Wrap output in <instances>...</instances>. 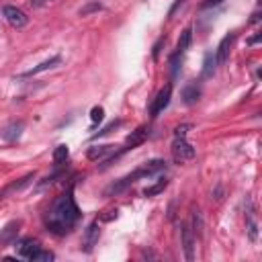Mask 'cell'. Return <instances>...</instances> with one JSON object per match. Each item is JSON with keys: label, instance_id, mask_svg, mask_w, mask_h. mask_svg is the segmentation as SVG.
I'll return each instance as SVG.
<instances>
[{"label": "cell", "instance_id": "obj_27", "mask_svg": "<svg viewBox=\"0 0 262 262\" xmlns=\"http://www.w3.org/2000/svg\"><path fill=\"white\" fill-rule=\"evenodd\" d=\"M184 3H186V0H176V3L170 7V11H168V17H174V13H176V11H178V9H180Z\"/></svg>", "mask_w": 262, "mask_h": 262}, {"label": "cell", "instance_id": "obj_29", "mask_svg": "<svg viewBox=\"0 0 262 262\" xmlns=\"http://www.w3.org/2000/svg\"><path fill=\"white\" fill-rule=\"evenodd\" d=\"M49 3H51V0H31V7L33 9H39V7H45Z\"/></svg>", "mask_w": 262, "mask_h": 262}, {"label": "cell", "instance_id": "obj_20", "mask_svg": "<svg viewBox=\"0 0 262 262\" xmlns=\"http://www.w3.org/2000/svg\"><path fill=\"white\" fill-rule=\"evenodd\" d=\"M166 186H168V180H166V178H162V180H158L156 184L146 186V188H144V196H156V194H160Z\"/></svg>", "mask_w": 262, "mask_h": 262}, {"label": "cell", "instance_id": "obj_13", "mask_svg": "<svg viewBox=\"0 0 262 262\" xmlns=\"http://www.w3.org/2000/svg\"><path fill=\"white\" fill-rule=\"evenodd\" d=\"M33 180H35V174H27V176H23L21 180H15V182H11V184H7L3 190H0V199H7L9 194H13V192H19V190H23L27 184H31Z\"/></svg>", "mask_w": 262, "mask_h": 262}, {"label": "cell", "instance_id": "obj_18", "mask_svg": "<svg viewBox=\"0 0 262 262\" xmlns=\"http://www.w3.org/2000/svg\"><path fill=\"white\" fill-rule=\"evenodd\" d=\"M215 66H217V59H215V51H209L205 55V63H203V78H211L215 74Z\"/></svg>", "mask_w": 262, "mask_h": 262}, {"label": "cell", "instance_id": "obj_5", "mask_svg": "<svg viewBox=\"0 0 262 262\" xmlns=\"http://www.w3.org/2000/svg\"><path fill=\"white\" fill-rule=\"evenodd\" d=\"M3 17L7 19V23L11 25V27H15V29H23L27 23H29V17L25 15V11H21V9H17V7H5L3 9Z\"/></svg>", "mask_w": 262, "mask_h": 262}, {"label": "cell", "instance_id": "obj_1", "mask_svg": "<svg viewBox=\"0 0 262 262\" xmlns=\"http://www.w3.org/2000/svg\"><path fill=\"white\" fill-rule=\"evenodd\" d=\"M80 209L76 205V199H74V190L72 186L61 192L57 199L53 201L51 209L47 211L45 215V225L51 234L55 236H66V234H70L72 229L76 227L78 219H80Z\"/></svg>", "mask_w": 262, "mask_h": 262}, {"label": "cell", "instance_id": "obj_2", "mask_svg": "<svg viewBox=\"0 0 262 262\" xmlns=\"http://www.w3.org/2000/svg\"><path fill=\"white\" fill-rule=\"evenodd\" d=\"M164 168H166V162H164V160H152V162L144 164L142 168L134 170L131 174H127V176H123L121 180H117L115 184H111V186L107 188V192H105V194H107V196H111V194H117V192L125 190L127 186H131L134 182H138L140 178H144V176H154V174L162 172Z\"/></svg>", "mask_w": 262, "mask_h": 262}, {"label": "cell", "instance_id": "obj_6", "mask_svg": "<svg viewBox=\"0 0 262 262\" xmlns=\"http://www.w3.org/2000/svg\"><path fill=\"white\" fill-rule=\"evenodd\" d=\"M17 246V254L21 256V258H25V260H31L33 256H35V252L41 248V244L37 242V240H33V238H25V240H21V242H15Z\"/></svg>", "mask_w": 262, "mask_h": 262}, {"label": "cell", "instance_id": "obj_8", "mask_svg": "<svg viewBox=\"0 0 262 262\" xmlns=\"http://www.w3.org/2000/svg\"><path fill=\"white\" fill-rule=\"evenodd\" d=\"M19 229H21V221H9L3 229H0V244L3 246H9V244H15L17 242V236H19Z\"/></svg>", "mask_w": 262, "mask_h": 262}, {"label": "cell", "instance_id": "obj_31", "mask_svg": "<svg viewBox=\"0 0 262 262\" xmlns=\"http://www.w3.org/2000/svg\"><path fill=\"white\" fill-rule=\"evenodd\" d=\"M258 41H260V35H256V37H252V39H250L248 43H250V45H254V43H258Z\"/></svg>", "mask_w": 262, "mask_h": 262}, {"label": "cell", "instance_id": "obj_30", "mask_svg": "<svg viewBox=\"0 0 262 262\" xmlns=\"http://www.w3.org/2000/svg\"><path fill=\"white\" fill-rule=\"evenodd\" d=\"M164 43V39H160L158 43H156V47H154V57H158V51H160V45Z\"/></svg>", "mask_w": 262, "mask_h": 262}, {"label": "cell", "instance_id": "obj_7", "mask_svg": "<svg viewBox=\"0 0 262 262\" xmlns=\"http://www.w3.org/2000/svg\"><path fill=\"white\" fill-rule=\"evenodd\" d=\"M98 238H101V227H98V221H92L84 234L82 240V250L84 252H92V248L98 244Z\"/></svg>", "mask_w": 262, "mask_h": 262}, {"label": "cell", "instance_id": "obj_28", "mask_svg": "<svg viewBox=\"0 0 262 262\" xmlns=\"http://www.w3.org/2000/svg\"><path fill=\"white\" fill-rule=\"evenodd\" d=\"M221 3H223V0H205V3L201 5V9H211V7H217Z\"/></svg>", "mask_w": 262, "mask_h": 262}, {"label": "cell", "instance_id": "obj_4", "mask_svg": "<svg viewBox=\"0 0 262 262\" xmlns=\"http://www.w3.org/2000/svg\"><path fill=\"white\" fill-rule=\"evenodd\" d=\"M170 96H172V84H166V86H164V88L156 94L154 103H152V107H150V115H152V117H158L164 109L170 105Z\"/></svg>", "mask_w": 262, "mask_h": 262}, {"label": "cell", "instance_id": "obj_24", "mask_svg": "<svg viewBox=\"0 0 262 262\" xmlns=\"http://www.w3.org/2000/svg\"><path fill=\"white\" fill-rule=\"evenodd\" d=\"M103 117H105V109H103V107H92V109H90V121H92L94 125L101 123Z\"/></svg>", "mask_w": 262, "mask_h": 262}, {"label": "cell", "instance_id": "obj_21", "mask_svg": "<svg viewBox=\"0 0 262 262\" xmlns=\"http://www.w3.org/2000/svg\"><path fill=\"white\" fill-rule=\"evenodd\" d=\"M192 232H194V236H201V232H203V217L199 211L192 213Z\"/></svg>", "mask_w": 262, "mask_h": 262}, {"label": "cell", "instance_id": "obj_3", "mask_svg": "<svg viewBox=\"0 0 262 262\" xmlns=\"http://www.w3.org/2000/svg\"><path fill=\"white\" fill-rule=\"evenodd\" d=\"M196 156V152H194V148L186 142V138H174V142H172V158L176 160V162H188V160H192Z\"/></svg>", "mask_w": 262, "mask_h": 262}, {"label": "cell", "instance_id": "obj_14", "mask_svg": "<svg viewBox=\"0 0 262 262\" xmlns=\"http://www.w3.org/2000/svg\"><path fill=\"white\" fill-rule=\"evenodd\" d=\"M148 136H150V129H148V127H138L136 131H131V134L127 136L125 146H127L129 150H134V148L142 146V144L148 140Z\"/></svg>", "mask_w": 262, "mask_h": 262}, {"label": "cell", "instance_id": "obj_15", "mask_svg": "<svg viewBox=\"0 0 262 262\" xmlns=\"http://www.w3.org/2000/svg\"><path fill=\"white\" fill-rule=\"evenodd\" d=\"M199 98H201V88L196 86V84H188V86L182 88V101H184V105L192 107L196 101H199Z\"/></svg>", "mask_w": 262, "mask_h": 262}, {"label": "cell", "instance_id": "obj_19", "mask_svg": "<svg viewBox=\"0 0 262 262\" xmlns=\"http://www.w3.org/2000/svg\"><path fill=\"white\" fill-rule=\"evenodd\" d=\"M68 156H70L68 146H66V144L57 146V148L53 150V164H55V166H59V164H63L66 160H68Z\"/></svg>", "mask_w": 262, "mask_h": 262}, {"label": "cell", "instance_id": "obj_22", "mask_svg": "<svg viewBox=\"0 0 262 262\" xmlns=\"http://www.w3.org/2000/svg\"><path fill=\"white\" fill-rule=\"evenodd\" d=\"M31 260H33V262H51V260H53V254L47 252V250H43V248H39Z\"/></svg>", "mask_w": 262, "mask_h": 262}, {"label": "cell", "instance_id": "obj_17", "mask_svg": "<svg viewBox=\"0 0 262 262\" xmlns=\"http://www.w3.org/2000/svg\"><path fill=\"white\" fill-rule=\"evenodd\" d=\"M190 41H192V29H190V27H186V29L180 33V39H178V45H176V53H180V55H182V53L188 49Z\"/></svg>", "mask_w": 262, "mask_h": 262}, {"label": "cell", "instance_id": "obj_12", "mask_svg": "<svg viewBox=\"0 0 262 262\" xmlns=\"http://www.w3.org/2000/svg\"><path fill=\"white\" fill-rule=\"evenodd\" d=\"M234 39H236V35H234V33H229V35H225V37L221 39V43L217 45V51H215L217 66H223V63L227 61V57H229V47H232Z\"/></svg>", "mask_w": 262, "mask_h": 262}, {"label": "cell", "instance_id": "obj_10", "mask_svg": "<svg viewBox=\"0 0 262 262\" xmlns=\"http://www.w3.org/2000/svg\"><path fill=\"white\" fill-rule=\"evenodd\" d=\"M180 236H182V248H184V256L186 260H192L194 258V232L188 223L182 225L180 229Z\"/></svg>", "mask_w": 262, "mask_h": 262}, {"label": "cell", "instance_id": "obj_26", "mask_svg": "<svg viewBox=\"0 0 262 262\" xmlns=\"http://www.w3.org/2000/svg\"><path fill=\"white\" fill-rule=\"evenodd\" d=\"M192 129V125H178L174 129V138H186V134Z\"/></svg>", "mask_w": 262, "mask_h": 262}, {"label": "cell", "instance_id": "obj_25", "mask_svg": "<svg viewBox=\"0 0 262 262\" xmlns=\"http://www.w3.org/2000/svg\"><path fill=\"white\" fill-rule=\"evenodd\" d=\"M101 9H103V5H101V3H90L88 7L80 9V17H88L90 13H96V11H101Z\"/></svg>", "mask_w": 262, "mask_h": 262}, {"label": "cell", "instance_id": "obj_23", "mask_svg": "<svg viewBox=\"0 0 262 262\" xmlns=\"http://www.w3.org/2000/svg\"><path fill=\"white\" fill-rule=\"evenodd\" d=\"M119 125H121V121H119V119H117V121H111L105 129H101V131H98V134H94V136H92V140H98V138H103V136H109L111 131H113L115 127H119Z\"/></svg>", "mask_w": 262, "mask_h": 262}, {"label": "cell", "instance_id": "obj_16", "mask_svg": "<svg viewBox=\"0 0 262 262\" xmlns=\"http://www.w3.org/2000/svg\"><path fill=\"white\" fill-rule=\"evenodd\" d=\"M113 150H115L113 146H94V148H90V150H88V154H86V156H88V160L96 162V160H103V158H105L109 152H113Z\"/></svg>", "mask_w": 262, "mask_h": 262}, {"label": "cell", "instance_id": "obj_9", "mask_svg": "<svg viewBox=\"0 0 262 262\" xmlns=\"http://www.w3.org/2000/svg\"><path fill=\"white\" fill-rule=\"evenodd\" d=\"M23 131H25V121H11L5 129H3V134H0V136H3V140L5 142H19L21 140V136H23Z\"/></svg>", "mask_w": 262, "mask_h": 262}, {"label": "cell", "instance_id": "obj_11", "mask_svg": "<svg viewBox=\"0 0 262 262\" xmlns=\"http://www.w3.org/2000/svg\"><path fill=\"white\" fill-rule=\"evenodd\" d=\"M59 63H61V57H59V55H53V57H49V59L41 61L39 66H35V68H31V70L23 72L19 78H31V76H37V74H41V72H47V70L55 68V66H59Z\"/></svg>", "mask_w": 262, "mask_h": 262}]
</instances>
